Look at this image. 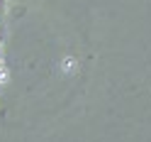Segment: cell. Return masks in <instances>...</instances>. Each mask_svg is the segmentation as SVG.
<instances>
[{"label": "cell", "mask_w": 151, "mask_h": 142, "mask_svg": "<svg viewBox=\"0 0 151 142\" xmlns=\"http://www.w3.org/2000/svg\"><path fill=\"white\" fill-rule=\"evenodd\" d=\"M5 5H7V0H0V20L5 17Z\"/></svg>", "instance_id": "6da1fadb"}]
</instances>
